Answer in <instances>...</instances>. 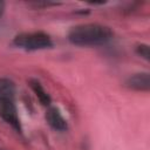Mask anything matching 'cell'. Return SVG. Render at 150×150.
Wrapping results in <instances>:
<instances>
[{
  "label": "cell",
  "mask_w": 150,
  "mask_h": 150,
  "mask_svg": "<svg viewBox=\"0 0 150 150\" xmlns=\"http://www.w3.org/2000/svg\"><path fill=\"white\" fill-rule=\"evenodd\" d=\"M112 32L109 27L98 23H83L73 27L68 33V40L76 46H100L110 41Z\"/></svg>",
  "instance_id": "6da1fadb"
},
{
  "label": "cell",
  "mask_w": 150,
  "mask_h": 150,
  "mask_svg": "<svg viewBox=\"0 0 150 150\" xmlns=\"http://www.w3.org/2000/svg\"><path fill=\"white\" fill-rule=\"evenodd\" d=\"M15 86L9 79H0V117L21 132L20 118L15 105Z\"/></svg>",
  "instance_id": "7a4b0ae2"
},
{
  "label": "cell",
  "mask_w": 150,
  "mask_h": 150,
  "mask_svg": "<svg viewBox=\"0 0 150 150\" xmlns=\"http://www.w3.org/2000/svg\"><path fill=\"white\" fill-rule=\"evenodd\" d=\"M13 42L16 47L26 49V50L46 49L53 46L50 38L46 33H42V32L21 33L14 38Z\"/></svg>",
  "instance_id": "3957f363"
},
{
  "label": "cell",
  "mask_w": 150,
  "mask_h": 150,
  "mask_svg": "<svg viewBox=\"0 0 150 150\" xmlns=\"http://www.w3.org/2000/svg\"><path fill=\"white\" fill-rule=\"evenodd\" d=\"M127 87L138 91H148L150 89V75L149 73H138L130 76L127 82Z\"/></svg>",
  "instance_id": "277c9868"
},
{
  "label": "cell",
  "mask_w": 150,
  "mask_h": 150,
  "mask_svg": "<svg viewBox=\"0 0 150 150\" xmlns=\"http://www.w3.org/2000/svg\"><path fill=\"white\" fill-rule=\"evenodd\" d=\"M46 121L47 123L57 131H66L68 129V124L67 121L63 118V116L61 115V112L59 111V109L50 107L47 112H46Z\"/></svg>",
  "instance_id": "5b68a950"
},
{
  "label": "cell",
  "mask_w": 150,
  "mask_h": 150,
  "mask_svg": "<svg viewBox=\"0 0 150 150\" xmlns=\"http://www.w3.org/2000/svg\"><path fill=\"white\" fill-rule=\"evenodd\" d=\"M30 88L33 89V91L35 93L36 97L39 98V101L43 104V105H49L50 104V96L47 94V91L43 89V87L41 86V83L38 80H30Z\"/></svg>",
  "instance_id": "8992f818"
},
{
  "label": "cell",
  "mask_w": 150,
  "mask_h": 150,
  "mask_svg": "<svg viewBox=\"0 0 150 150\" xmlns=\"http://www.w3.org/2000/svg\"><path fill=\"white\" fill-rule=\"evenodd\" d=\"M137 54L141 55L143 59H145L146 61L150 60V50H149V46L148 45H139L136 49Z\"/></svg>",
  "instance_id": "52a82bcc"
},
{
  "label": "cell",
  "mask_w": 150,
  "mask_h": 150,
  "mask_svg": "<svg viewBox=\"0 0 150 150\" xmlns=\"http://www.w3.org/2000/svg\"><path fill=\"white\" fill-rule=\"evenodd\" d=\"M4 9H5V2L4 1H0V16L4 13Z\"/></svg>",
  "instance_id": "ba28073f"
}]
</instances>
